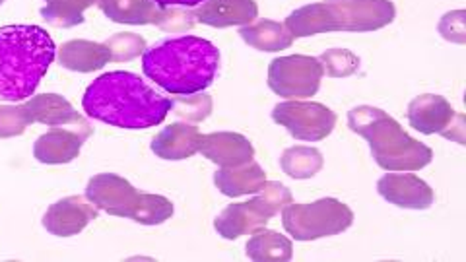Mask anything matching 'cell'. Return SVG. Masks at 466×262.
I'll list each match as a JSON object with an SVG mask.
<instances>
[{"instance_id": "6da1fadb", "label": "cell", "mask_w": 466, "mask_h": 262, "mask_svg": "<svg viewBox=\"0 0 466 262\" xmlns=\"http://www.w3.org/2000/svg\"><path fill=\"white\" fill-rule=\"evenodd\" d=\"M90 119L116 128H150L162 125L173 109V99L157 94L135 72L113 70L96 78L82 97Z\"/></svg>"}, {"instance_id": "7a4b0ae2", "label": "cell", "mask_w": 466, "mask_h": 262, "mask_svg": "<svg viewBox=\"0 0 466 262\" xmlns=\"http://www.w3.org/2000/svg\"><path fill=\"white\" fill-rule=\"evenodd\" d=\"M220 68V51L208 39L179 35L144 49L142 70L164 92L188 97L214 84Z\"/></svg>"}, {"instance_id": "3957f363", "label": "cell", "mask_w": 466, "mask_h": 262, "mask_svg": "<svg viewBox=\"0 0 466 262\" xmlns=\"http://www.w3.org/2000/svg\"><path fill=\"white\" fill-rule=\"evenodd\" d=\"M55 56L47 29L24 24L0 27V99L16 104L32 97Z\"/></svg>"}, {"instance_id": "277c9868", "label": "cell", "mask_w": 466, "mask_h": 262, "mask_svg": "<svg viewBox=\"0 0 466 262\" xmlns=\"http://www.w3.org/2000/svg\"><path fill=\"white\" fill-rule=\"evenodd\" d=\"M348 126L368 140L379 167L387 171H418L431 164L433 150L430 146L414 140L383 109L371 106L350 109Z\"/></svg>"}, {"instance_id": "5b68a950", "label": "cell", "mask_w": 466, "mask_h": 262, "mask_svg": "<svg viewBox=\"0 0 466 262\" xmlns=\"http://www.w3.org/2000/svg\"><path fill=\"white\" fill-rule=\"evenodd\" d=\"M395 16L397 8L390 0H332L294 10L284 25L294 37L330 32L366 34L389 25Z\"/></svg>"}, {"instance_id": "8992f818", "label": "cell", "mask_w": 466, "mask_h": 262, "mask_svg": "<svg viewBox=\"0 0 466 262\" xmlns=\"http://www.w3.org/2000/svg\"><path fill=\"white\" fill-rule=\"evenodd\" d=\"M86 198L96 208L116 217H130L142 226H159L173 216V202L162 195L140 193L125 177L101 173L87 181Z\"/></svg>"}, {"instance_id": "52a82bcc", "label": "cell", "mask_w": 466, "mask_h": 262, "mask_svg": "<svg viewBox=\"0 0 466 262\" xmlns=\"http://www.w3.org/2000/svg\"><path fill=\"white\" fill-rule=\"evenodd\" d=\"M289 202H294V198L288 186L279 181H267L253 200L236 202L224 208L214 220V227L224 239L249 236L265 227Z\"/></svg>"}, {"instance_id": "ba28073f", "label": "cell", "mask_w": 466, "mask_h": 262, "mask_svg": "<svg viewBox=\"0 0 466 262\" xmlns=\"http://www.w3.org/2000/svg\"><path fill=\"white\" fill-rule=\"evenodd\" d=\"M282 224L296 241H315L346 231L354 224V212L337 198H320L309 204L289 202L282 208Z\"/></svg>"}, {"instance_id": "9c48e42d", "label": "cell", "mask_w": 466, "mask_h": 262, "mask_svg": "<svg viewBox=\"0 0 466 262\" xmlns=\"http://www.w3.org/2000/svg\"><path fill=\"white\" fill-rule=\"evenodd\" d=\"M319 58L308 55H289L274 58L268 66V87L286 99L313 97L323 80Z\"/></svg>"}, {"instance_id": "30bf717a", "label": "cell", "mask_w": 466, "mask_h": 262, "mask_svg": "<svg viewBox=\"0 0 466 262\" xmlns=\"http://www.w3.org/2000/svg\"><path fill=\"white\" fill-rule=\"evenodd\" d=\"M408 123L421 135H441L459 144L466 142V116L457 113L443 96L421 94L408 106Z\"/></svg>"}, {"instance_id": "8fae6325", "label": "cell", "mask_w": 466, "mask_h": 262, "mask_svg": "<svg viewBox=\"0 0 466 262\" xmlns=\"http://www.w3.org/2000/svg\"><path fill=\"white\" fill-rule=\"evenodd\" d=\"M276 125L284 126L296 140L319 142L325 140L337 125V113L323 104L313 101H284L272 109Z\"/></svg>"}, {"instance_id": "7c38bea8", "label": "cell", "mask_w": 466, "mask_h": 262, "mask_svg": "<svg viewBox=\"0 0 466 262\" xmlns=\"http://www.w3.org/2000/svg\"><path fill=\"white\" fill-rule=\"evenodd\" d=\"M377 193L387 202L408 210H428L435 202L433 188L414 173L390 171L377 181Z\"/></svg>"}, {"instance_id": "4fadbf2b", "label": "cell", "mask_w": 466, "mask_h": 262, "mask_svg": "<svg viewBox=\"0 0 466 262\" xmlns=\"http://www.w3.org/2000/svg\"><path fill=\"white\" fill-rule=\"evenodd\" d=\"M27 123H41L49 126H70L80 133L92 136V126L87 125L84 116L68 104V99L58 94H41L35 96L25 104H22Z\"/></svg>"}, {"instance_id": "5bb4252c", "label": "cell", "mask_w": 466, "mask_h": 262, "mask_svg": "<svg viewBox=\"0 0 466 262\" xmlns=\"http://www.w3.org/2000/svg\"><path fill=\"white\" fill-rule=\"evenodd\" d=\"M97 217V210L90 200L66 196L55 202L43 216V227L56 237H72L82 233Z\"/></svg>"}, {"instance_id": "9a60e30c", "label": "cell", "mask_w": 466, "mask_h": 262, "mask_svg": "<svg viewBox=\"0 0 466 262\" xmlns=\"http://www.w3.org/2000/svg\"><path fill=\"white\" fill-rule=\"evenodd\" d=\"M87 135L70 126H53L41 135L34 144V156L37 162L47 166H63L76 159Z\"/></svg>"}, {"instance_id": "2e32d148", "label": "cell", "mask_w": 466, "mask_h": 262, "mask_svg": "<svg viewBox=\"0 0 466 262\" xmlns=\"http://www.w3.org/2000/svg\"><path fill=\"white\" fill-rule=\"evenodd\" d=\"M198 152L220 167H238L249 164L255 157V148L249 138L239 133H228V130L204 135Z\"/></svg>"}, {"instance_id": "e0dca14e", "label": "cell", "mask_w": 466, "mask_h": 262, "mask_svg": "<svg viewBox=\"0 0 466 262\" xmlns=\"http://www.w3.org/2000/svg\"><path fill=\"white\" fill-rule=\"evenodd\" d=\"M193 16L198 24L212 27L247 25L258 16V6L255 0H207Z\"/></svg>"}, {"instance_id": "ac0fdd59", "label": "cell", "mask_w": 466, "mask_h": 262, "mask_svg": "<svg viewBox=\"0 0 466 262\" xmlns=\"http://www.w3.org/2000/svg\"><path fill=\"white\" fill-rule=\"evenodd\" d=\"M200 140L202 135L197 125L173 123L166 126L162 133L152 140L150 148L157 157L177 162V159H187L195 156L200 148Z\"/></svg>"}, {"instance_id": "d6986e66", "label": "cell", "mask_w": 466, "mask_h": 262, "mask_svg": "<svg viewBox=\"0 0 466 262\" xmlns=\"http://www.w3.org/2000/svg\"><path fill=\"white\" fill-rule=\"evenodd\" d=\"M113 61L107 43H94L87 39H72L58 49V65L72 72H96Z\"/></svg>"}, {"instance_id": "ffe728a7", "label": "cell", "mask_w": 466, "mask_h": 262, "mask_svg": "<svg viewBox=\"0 0 466 262\" xmlns=\"http://www.w3.org/2000/svg\"><path fill=\"white\" fill-rule=\"evenodd\" d=\"M101 12L111 22L127 25H166L169 12L156 6L150 0H97Z\"/></svg>"}, {"instance_id": "44dd1931", "label": "cell", "mask_w": 466, "mask_h": 262, "mask_svg": "<svg viewBox=\"0 0 466 262\" xmlns=\"http://www.w3.org/2000/svg\"><path fill=\"white\" fill-rule=\"evenodd\" d=\"M265 183L267 173L262 171L255 159L238 167H222L214 173V185L218 186V191L229 198L255 195L265 186Z\"/></svg>"}, {"instance_id": "7402d4cb", "label": "cell", "mask_w": 466, "mask_h": 262, "mask_svg": "<svg viewBox=\"0 0 466 262\" xmlns=\"http://www.w3.org/2000/svg\"><path fill=\"white\" fill-rule=\"evenodd\" d=\"M239 34L249 47L268 53H279L282 49H288L296 39L284 24L272 20H257L255 24H247L241 27Z\"/></svg>"}, {"instance_id": "603a6c76", "label": "cell", "mask_w": 466, "mask_h": 262, "mask_svg": "<svg viewBox=\"0 0 466 262\" xmlns=\"http://www.w3.org/2000/svg\"><path fill=\"white\" fill-rule=\"evenodd\" d=\"M245 253L253 260H265V262H284L294 257V245L282 233H276L272 229H258L253 233L245 247Z\"/></svg>"}, {"instance_id": "cb8c5ba5", "label": "cell", "mask_w": 466, "mask_h": 262, "mask_svg": "<svg viewBox=\"0 0 466 262\" xmlns=\"http://www.w3.org/2000/svg\"><path fill=\"white\" fill-rule=\"evenodd\" d=\"M323 154L311 146H291L280 157V167L291 179H309L323 169Z\"/></svg>"}, {"instance_id": "d4e9b609", "label": "cell", "mask_w": 466, "mask_h": 262, "mask_svg": "<svg viewBox=\"0 0 466 262\" xmlns=\"http://www.w3.org/2000/svg\"><path fill=\"white\" fill-rule=\"evenodd\" d=\"M97 0H46L41 16L56 27H75L84 22V12Z\"/></svg>"}, {"instance_id": "484cf974", "label": "cell", "mask_w": 466, "mask_h": 262, "mask_svg": "<svg viewBox=\"0 0 466 262\" xmlns=\"http://www.w3.org/2000/svg\"><path fill=\"white\" fill-rule=\"evenodd\" d=\"M319 63L330 78L352 76L360 68V58L346 49H329L319 56Z\"/></svg>"}, {"instance_id": "4316f807", "label": "cell", "mask_w": 466, "mask_h": 262, "mask_svg": "<svg viewBox=\"0 0 466 262\" xmlns=\"http://www.w3.org/2000/svg\"><path fill=\"white\" fill-rule=\"evenodd\" d=\"M107 45L111 49L113 61L127 63V61H130V58H135L140 53H144L146 41H144V37L135 35V34H119V35H113L107 41Z\"/></svg>"}, {"instance_id": "83f0119b", "label": "cell", "mask_w": 466, "mask_h": 262, "mask_svg": "<svg viewBox=\"0 0 466 262\" xmlns=\"http://www.w3.org/2000/svg\"><path fill=\"white\" fill-rule=\"evenodd\" d=\"M27 116L22 106L0 107V138L20 136L27 128Z\"/></svg>"}, {"instance_id": "f1b7e54d", "label": "cell", "mask_w": 466, "mask_h": 262, "mask_svg": "<svg viewBox=\"0 0 466 262\" xmlns=\"http://www.w3.org/2000/svg\"><path fill=\"white\" fill-rule=\"evenodd\" d=\"M173 107H183V109H177L181 115L193 116L195 121H200V119H207V116L210 115L212 97L207 94H195V96H188L183 104H179V101H173Z\"/></svg>"}, {"instance_id": "f546056e", "label": "cell", "mask_w": 466, "mask_h": 262, "mask_svg": "<svg viewBox=\"0 0 466 262\" xmlns=\"http://www.w3.org/2000/svg\"><path fill=\"white\" fill-rule=\"evenodd\" d=\"M440 32L449 41L464 43V12L457 10L445 14V18L440 24Z\"/></svg>"}, {"instance_id": "4dcf8cb0", "label": "cell", "mask_w": 466, "mask_h": 262, "mask_svg": "<svg viewBox=\"0 0 466 262\" xmlns=\"http://www.w3.org/2000/svg\"><path fill=\"white\" fill-rule=\"evenodd\" d=\"M156 6L159 8H169V6H183V8H195L200 6L202 3H207V0H150Z\"/></svg>"}, {"instance_id": "1f68e13d", "label": "cell", "mask_w": 466, "mask_h": 262, "mask_svg": "<svg viewBox=\"0 0 466 262\" xmlns=\"http://www.w3.org/2000/svg\"><path fill=\"white\" fill-rule=\"evenodd\" d=\"M5 3V0H0V5H3Z\"/></svg>"}]
</instances>
